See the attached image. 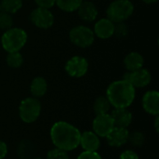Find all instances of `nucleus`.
Here are the masks:
<instances>
[{
    "mask_svg": "<svg viewBox=\"0 0 159 159\" xmlns=\"http://www.w3.org/2000/svg\"><path fill=\"white\" fill-rule=\"evenodd\" d=\"M50 140L53 145L66 152L75 150L80 143V130L66 121H57L50 129Z\"/></svg>",
    "mask_w": 159,
    "mask_h": 159,
    "instance_id": "obj_1",
    "label": "nucleus"
},
{
    "mask_svg": "<svg viewBox=\"0 0 159 159\" xmlns=\"http://www.w3.org/2000/svg\"><path fill=\"white\" fill-rule=\"evenodd\" d=\"M135 89L126 80H116L108 86L106 98L114 108H129L135 100Z\"/></svg>",
    "mask_w": 159,
    "mask_h": 159,
    "instance_id": "obj_2",
    "label": "nucleus"
},
{
    "mask_svg": "<svg viewBox=\"0 0 159 159\" xmlns=\"http://www.w3.org/2000/svg\"><path fill=\"white\" fill-rule=\"evenodd\" d=\"M27 33L18 27H11L10 29L4 32L1 36L2 48L7 52L20 51L27 42Z\"/></svg>",
    "mask_w": 159,
    "mask_h": 159,
    "instance_id": "obj_3",
    "label": "nucleus"
},
{
    "mask_svg": "<svg viewBox=\"0 0 159 159\" xmlns=\"http://www.w3.org/2000/svg\"><path fill=\"white\" fill-rule=\"evenodd\" d=\"M134 11V6L130 0H115L107 7V18L114 23L125 22Z\"/></svg>",
    "mask_w": 159,
    "mask_h": 159,
    "instance_id": "obj_4",
    "label": "nucleus"
},
{
    "mask_svg": "<svg viewBox=\"0 0 159 159\" xmlns=\"http://www.w3.org/2000/svg\"><path fill=\"white\" fill-rule=\"evenodd\" d=\"M41 102L34 97L23 99L19 105V116L25 124L34 123L41 114Z\"/></svg>",
    "mask_w": 159,
    "mask_h": 159,
    "instance_id": "obj_5",
    "label": "nucleus"
},
{
    "mask_svg": "<svg viewBox=\"0 0 159 159\" xmlns=\"http://www.w3.org/2000/svg\"><path fill=\"white\" fill-rule=\"evenodd\" d=\"M69 38L75 46L81 48H86L93 44L95 34L93 30L89 27L85 25H77L70 30Z\"/></svg>",
    "mask_w": 159,
    "mask_h": 159,
    "instance_id": "obj_6",
    "label": "nucleus"
},
{
    "mask_svg": "<svg viewBox=\"0 0 159 159\" xmlns=\"http://www.w3.org/2000/svg\"><path fill=\"white\" fill-rule=\"evenodd\" d=\"M64 69L69 76L80 78L88 73L89 61L82 56H74L66 61Z\"/></svg>",
    "mask_w": 159,
    "mask_h": 159,
    "instance_id": "obj_7",
    "label": "nucleus"
},
{
    "mask_svg": "<svg viewBox=\"0 0 159 159\" xmlns=\"http://www.w3.org/2000/svg\"><path fill=\"white\" fill-rule=\"evenodd\" d=\"M124 80L129 82L134 89H143L147 87L152 81V75L149 70L141 68L136 71L127 72L123 75Z\"/></svg>",
    "mask_w": 159,
    "mask_h": 159,
    "instance_id": "obj_8",
    "label": "nucleus"
},
{
    "mask_svg": "<svg viewBox=\"0 0 159 159\" xmlns=\"http://www.w3.org/2000/svg\"><path fill=\"white\" fill-rule=\"evenodd\" d=\"M32 23L40 29H49L54 23V15L49 8L37 7L30 14Z\"/></svg>",
    "mask_w": 159,
    "mask_h": 159,
    "instance_id": "obj_9",
    "label": "nucleus"
},
{
    "mask_svg": "<svg viewBox=\"0 0 159 159\" xmlns=\"http://www.w3.org/2000/svg\"><path fill=\"white\" fill-rule=\"evenodd\" d=\"M114 128L115 124L110 114L96 115L92 121V131L100 138H106Z\"/></svg>",
    "mask_w": 159,
    "mask_h": 159,
    "instance_id": "obj_10",
    "label": "nucleus"
},
{
    "mask_svg": "<svg viewBox=\"0 0 159 159\" xmlns=\"http://www.w3.org/2000/svg\"><path fill=\"white\" fill-rule=\"evenodd\" d=\"M143 110L150 116L159 115V92L157 90H148L144 93L142 99Z\"/></svg>",
    "mask_w": 159,
    "mask_h": 159,
    "instance_id": "obj_11",
    "label": "nucleus"
},
{
    "mask_svg": "<svg viewBox=\"0 0 159 159\" xmlns=\"http://www.w3.org/2000/svg\"><path fill=\"white\" fill-rule=\"evenodd\" d=\"M129 136V131L128 130L127 128L115 127L105 139L107 141V143L111 147L119 148L128 143Z\"/></svg>",
    "mask_w": 159,
    "mask_h": 159,
    "instance_id": "obj_12",
    "label": "nucleus"
},
{
    "mask_svg": "<svg viewBox=\"0 0 159 159\" xmlns=\"http://www.w3.org/2000/svg\"><path fill=\"white\" fill-rule=\"evenodd\" d=\"M79 145L86 152H98L101 147V140L93 131L87 130L81 133Z\"/></svg>",
    "mask_w": 159,
    "mask_h": 159,
    "instance_id": "obj_13",
    "label": "nucleus"
},
{
    "mask_svg": "<svg viewBox=\"0 0 159 159\" xmlns=\"http://www.w3.org/2000/svg\"><path fill=\"white\" fill-rule=\"evenodd\" d=\"M115 127L127 128L130 126L133 120L132 113L128 108H115L110 114Z\"/></svg>",
    "mask_w": 159,
    "mask_h": 159,
    "instance_id": "obj_14",
    "label": "nucleus"
},
{
    "mask_svg": "<svg viewBox=\"0 0 159 159\" xmlns=\"http://www.w3.org/2000/svg\"><path fill=\"white\" fill-rule=\"evenodd\" d=\"M114 29L115 23L108 18H104L99 20L95 23L93 33L97 37L101 39H108L114 35Z\"/></svg>",
    "mask_w": 159,
    "mask_h": 159,
    "instance_id": "obj_15",
    "label": "nucleus"
},
{
    "mask_svg": "<svg viewBox=\"0 0 159 159\" xmlns=\"http://www.w3.org/2000/svg\"><path fill=\"white\" fill-rule=\"evenodd\" d=\"M77 14L79 18L87 22L94 21L98 17L97 6L91 1H82L77 8Z\"/></svg>",
    "mask_w": 159,
    "mask_h": 159,
    "instance_id": "obj_16",
    "label": "nucleus"
},
{
    "mask_svg": "<svg viewBox=\"0 0 159 159\" xmlns=\"http://www.w3.org/2000/svg\"><path fill=\"white\" fill-rule=\"evenodd\" d=\"M123 62H124V66L127 69V71H129V72L136 71V70L143 67L144 58L141 53L132 51V52L127 54Z\"/></svg>",
    "mask_w": 159,
    "mask_h": 159,
    "instance_id": "obj_17",
    "label": "nucleus"
},
{
    "mask_svg": "<svg viewBox=\"0 0 159 159\" xmlns=\"http://www.w3.org/2000/svg\"><path fill=\"white\" fill-rule=\"evenodd\" d=\"M48 91V82L42 76L34 77L30 84V92L32 97L36 99L42 98Z\"/></svg>",
    "mask_w": 159,
    "mask_h": 159,
    "instance_id": "obj_18",
    "label": "nucleus"
},
{
    "mask_svg": "<svg viewBox=\"0 0 159 159\" xmlns=\"http://www.w3.org/2000/svg\"><path fill=\"white\" fill-rule=\"evenodd\" d=\"M35 148L34 143L28 140L23 139L20 142L17 147V156L20 159H33L34 157Z\"/></svg>",
    "mask_w": 159,
    "mask_h": 159,
    "instance_id": "obj_19",
    "label": "nucleus"
},
{
    "mask_svg": "<svg viewBox=\"0 0 159 159\" xmlns=\"http://www.w3.org/2000/svg\"><path fill=\"white\" fill-rule=\"evenodd\" d=\"M112 105L106 96H99L95 99L93 103V110L96 115L108 114Z\"/></svg>",
    "mask_w": 159,
    "mask_h": 159,
    "instance_id": "obj_20",
    "label": "nucleus"
},
{
    "mask_svg": "<svg viewBox=\"0 0 159 159\" xmlns=\"http://www.w3.org/2000/svg\"><path fill=\"white\" fill-rule=\"evenodd\" d=\"M22 0H2L0 2L1 11L8 14H15L22 7Z\"/></svg>",
    "mask_w": 159,
    "mask_h": 159,
    "instance_id": "obj_21",
    "label": "nucleus"
},
{
    "mask_svg": "<svg viewBox=\"0 0 159 159\" xmlns=\"http://www.w3.org/2000/svg\"><path fill=\"white\" fill-rule=\"evenodd\" d=\"M83 0H56L57 7L65 12H73L77 10Z\"/></svg>",
    "mask_w": 159,
    "mask_h": 159,
    "instance_id": "obj_22",
    "label": "nucleus"
},
{
    "mask_svg": "<svg viewBox=\"0 0 159 159\" xmlns=\"http://www.w3.org/2000/svg\"><path fill=\"white\" fill-rule=\"evenodd\" d=\"M6 61H7V64L10 68L17 69V68H20L22 65V63H23V57L20 53V51L9 52L7 55Z\"/></svg>",
    "mask_w": 159,
    "mask_h": 159,
    "instance_id": "obj_23",
    "label": "nucleus"
},
{
    "mask_svg": "<svg viewBox=\"0 0 159 159\" xmlns=\"http://www.w3.org/2000/svg\"><path fill=\"white\" fill-rule=\"evenodd\" d=\"M134 147H142L145 143V135L141 131H134L129 133V142Z\"/></svg>",
    "mask_w": 159,
    "mask_h": 159,
    "instance_id": "obj_24",
    "label": "nucleus"
},
{
    "mask_svg": "<svg viewBox=\"0 0 159 159\" xmlns=\"http://www.w3.org/2000/svg\"><path fill=\"white\" fill-rule=\"evenodd\" d=\"M13 26V18L11 14L0 11V29L7 31Z\"/></svg>",
    "mask_w": 159,
    "mask_h": 159,
    "instance_id": "obj_25",
    "label": "nucleus"
},
{
    "mask_svg": "<svg viewBox=\"0 0 159 159\" xmlns=\"http://www.w3.org/2000/svg\"><path fill=\"white\" fill-rule=\"evenodd\" d=\"M47 159H70V157L68 152L55 147L48 152Z\"/></svg>",
    "mask_w": 159,
    "mask_h": 159,
    "instance_id": "obj_26",
    "label": "nucleus"
},
{
    "mask_svg": "<svg viewBox=\"0 0 159 159\" xmlns=\"http://www.w3.org/2000/svg\"><path fill=\"white\" fill-rule=\"evenodd\" d=\"M129 34V27L125 22H116L115 23L114 35L117 38H125Z\"/></svg>",
    "mask_w": 159,
    "mask_h": 159,
    "instance_id": "obj_27",
    "label": "nucleus"
},
{
    "mask_svg": "<svg viewBox=\"0 0 159 159\" xmlns=\"http://www.w3.org/2000/svg\"><path fill=\"white\" fill-rule=\"evenodd\" d=\"M76 159H102V156L98 152H86L83 151Z\"/></svg>",
    "mask_w": 159,
    "mask_h": 159,
    "instance_id": "obj_28",
    "label": "nucleus"
},
{
    "mask_svg": "<svg viewBox=\"0 0 159 159\" xmlns=\"http://www.w3.org/2000/svg\"><path fill=\"white\" fill-rule=\"evenodd\" d=\"M118 159H140V157L135 151L131 149H128L120 154Z\"/></svg>",
    "mask_w": 159,
    "mask_h": 159,
    "instance_id": "obj_29",
    "label": "nucleus"
},
{
    "mask_svg": "<svg viewBox=\"0 0 159 159\" xmlns=\"http://www.w3.org/2000/svg\"><path fill=\"white\" fill-rule=\"evenodd\" d=\"M34 2L37 5V7L50 8L55 5L56 0H34Z\"/></svg>",
    "mask_w": 159,
    "mask_h": 159,
    "instance_id": "obj_30",
    "label": "nucleus"
},
{
    "mask_svg": "<svg viewBox=\"0 0 159 159\" xmlns=\"http://www.w3.org/2000/svg\"><path fill=\"white\" fill-rule=\"evenodd\" d=\"M7 155V145L5 142L0 140V159H5Z\"/></svg>",
    "mask_w": 159,
    "mask_h": 159,
    "instance_id": "obj_31",
    "label": "nucleus"
},
{
    "mask_svg": "<svg viewBox=\"0 0 159 159\" xmlns=\"http://www.w3.org/2000/svg\"><path fill=\"white\" fill-rule=\"evenodd\" d=\"M154 128L157 133H158L159 131V116H155V121H154Z\"/></svg>",
    "mask_w": 159,
    "mask_h": 159,
    "instance_id": "obj_32",
    "label": "nucleus"
},
{
    "mask_svg": "<svg viewBox=\"0 0 159 159\" xmlns=\"http://www.w3.org/2000/svg\"><path fill=\"white\" fill-rule=\"evenodd\" d=\"M143 3H145V4H155V3H157L158 0H142Z\"/></svg>",
    "mask_w": 159,
    "mask_h": 159,
    "instance_id": "obj_33",
    "label": "nucleus"
},
{
    "mask_svg": "<svg viewBox=\"0 0 159 159\" xmlns=\"http://www.w3.org/2000/svg\"><path fill=\"white\" fill-rule=\"evenodd\" d=\"M33 159H43V158H40V157H34Z\"/></svg>",
    "mask_w": 159,
    "mask_h": 159,
    "instance_id": "obj_34",
    "label": "nucleus"
},
{
    "mask_svg": "<svg viewBox=\"0 0 159 159\" xmlns=\"http://www.w3.org/2000/svg\"><path fill=\"white\" fill-rule=\"evenodd\" d=\"M0 11H1V7H0Z\"/></svg>",
    "mask_w": 159,
    "mask_h": 159,
    "instance_id": "obj_35",
    "label": "nucleus"
}]
</instances>
